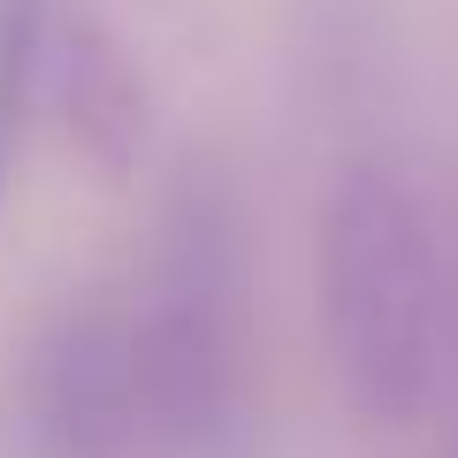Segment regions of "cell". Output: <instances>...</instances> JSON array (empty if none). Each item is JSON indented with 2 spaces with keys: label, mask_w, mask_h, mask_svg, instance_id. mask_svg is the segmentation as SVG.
<instances>
[{
  "label": "cell",
  "mask_w": 458,
  "mask_h": 458,
  "mask_svg": "<svg viewBox=\"0 0 458 458\" xmlns=\"http://www.w3.org/2000/svg\"><path fill=\"white\" fill-rule=\"evenodd\" d=\"M245 306L252 229L222 161H183L153 222L146 283L131 291L146 412L161 458H222L245 436Z\"/></svg>",
  "instance_id": "1"
},
{
  "label": "cell",
  "mask_w": 458,
  "mask_h": 458,
  "mask_svg": "<svg viewBox=\"0 0 458 458\" xmlns=\"http://www.w3.org/2000/svg\"><path fill=\"white\" fill-rule=\"evenodd\" d=\"M321 321L336 375L375 428H412L443 367V267L412 183L352 161L321 214Z\"/></svg>",
  "instance_id": "2"
},
{
  "label": "cell",
  "mask_w": 458,
  "mask_h": 458,
  "mask_svg": "<svg viewBox=\"0 0 458 458\" xmlns=\"http://www.w3.org/2000/svg\"><path fill=\"white\" fill-rule=\"evenodd\" d=\"M16 420L31 458H161L131 298L77 291L31 328L16 367Z\"/></svg>",
  "instance_id": "3"
},
{
  "label": "cell",
  "mask_w": 458,
  "mask_h": 458,
  "mask_svg": "<svg viewBox=\"0 0 458 458\" xmlns=\"http://www.w3.org/2000/svg\"><path fill=\"white\" fill-rule=\"evenodd\" d=\"M47 84L62 107V131L107 183H131L153 146V84L138 54L107 31L99 16H54L47 31Z\"/></svg>",
  "instance_id": "4"
},
{
  "label": "cell",
  "mask_w": 458,
  "mask_h": 458,
  "mask_svg": "<svg viewBox=\"0 0 458 458\" xmlns=\"http://www.w3.org/2000/svg\"><path fill=\"white\" fill-rule=\"evenodd\" d=\"M47 31H54V0H0V199L16 183L23 123L47 84Z\"/></svg>",
  "instance_id": "5"
}]
</instances>
